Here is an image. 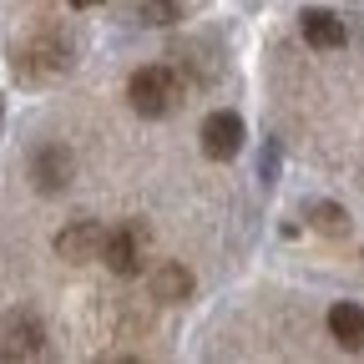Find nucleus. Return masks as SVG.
<instances>
[{"instance_id":"nucleus-2","label":"nucleus","mask_w":364,"mask_h":364,"mask_svg":"<svg viewBox=\"0 0 364 364\" xmlns=\"http://www.w3.org/2000/svg\"><path fill=\"white\" fill-rule=\"evenodd\" d=\"M152 258V233L142 223H122V228H107V248H102V263L112 273H122V279H132V273H142Z\"/></svg>"},{"instance_id":"nucleus-5","label":"nucleus","mask_w":364,"mask_h":364,"mask_svg":"<svg viewBox=\"0 0 364 364\" xmlns=\"http://www.w3.org/2000/svg\"><path fill=\"white\" fill-rule=\"evenodd\" d=\"M102 248H107V228L97 218H76L56 233V253L66 263H91V258H102Z\"/></svg>"},{"instance_id":"nucleus-7","label":"nucleus","mask_w":364,"mask_h":364,"mask_svg":"<svg viewBox=\"0 0 364 364\" xmlns=\"http://www.w3.org/2000/svg\"><path fill=\"white\" fill-rule=\"evenodd\" d=\"M71 172H76V162H71V152L61 142H46V147L31 152V182L41 193H61L71 182Z\"/></svg>"},{"instance_id":"nucleus-15","label":"nucleus","mask_w":364,"mask_h":364,"mask_svg":"<svg viewBox=\"0 0 364 364\" xmlns=\"http://www.w3.org/2000/svg\"><path fill=\"white\" fill-rule=\"evenodd\" d=\"M0 127H6V97H0Z\"/></svg>"},{"instance_id":"nucleus-12","label":"nucleus","mask_w":364,"mask_h":364,"mask_svg":"<svg viewBox=\"0 0 364 364\" xmlns=\"http://www.w3.org/2000/svg\"><path fill=\"white\" fill-rule=\"evenodd\" d=\"M142 21L147 26H172L177 21V0H142Z\"/></svg>"},{"instance_id":"nucleus-9","label":"nucleus","mask_w":364,"mask_h":364,"mask_svg":"<svg viewBox=\"0 0 364 364\" xmlns=\"http://www.w3.org/2000/svg\"><path fill=\"white\" fill-rule=\"evenodd\" d=\"M329 334L339 339V349L364 354V309L359 304H334L329 309Z\"/></svg>"},{"instance_id":"nucleus-1","label":"nucleus","mask_w":364,"mask_h":364,"mask_svg":"<svg viewBox=\"0 0 364 364\" xmlns=\"http://www.w3.org/2000/svg\"><path fill=\"white\" fill-rule=\"evenodd\" d=\"M188 97V81H182L172 66H136L127 81V102L136 117H172Z\"/></svg>"},{"instance_id":"nucleus-11","label":"nucleus","mask_w":364,"mask_h":364,"mask_svg":"<svg viewBox=\"0 0 364 364\" xmlns=\"http://www.w3.org/2000/svg\"><path fill=\"white\" fill-rule=\"evenodd\" d=\"M304 218H309V228L314 233H324V238H344L349 233V218H344V208L339 203H304Z\"/></svg>"},{"instance_id":"nucleus-10","label":"nucleus","mask_w":364,"mask_h":364,"mask_svg":"<svg viewBox=\"0 0 364 364\" xmlns=\"http://www.w3.org/2000/svg\"><path fill=\"white\" fill-rule=\"evenodd\" d=\"M188 294H193V273L182 263H157L152 268V299L157 304H182Z\"/></svg>"},{"instance_id":"nucleus-14","label":"nucleus","mask_w":364,"mask_h":364,"mask_svg":"<svg viewBox=\"0 0 364 364\" xmlns=\"http://www.w3.org/2000/svg\"><path fill=\"white\" fill-rule=\"evenodd\" d=\"M66 6H76V11H86V6H97V0H66Z\"/></svg>"},{"instance_id":"nucleus-8","label":"nucleus","mask_w":364,"mask_h":364,"mask_svg":"<svg viewBox=\"0 0 364 364\" xmlns=\"http://www.w3.org/2000/svg\"><path fill=\"white\" fill-rule=\"evenodd\" d=\"M299 31H304V41L314 46V51H339V46L349 41V26L334 11H318V6L299 16Z\"/></svg>"},{"instance_id":"nucleus-13","label":"nucleus","mask_w":364,"mask_h":364,"mask_svg":"<svg viewBox=\"0 0 364 364\" xmlns=\"http://www.w3.org/2000/svg\"><path fill=\"white\" fill-rule=\"evenodd\" d=\"M279 162H284V152H279V142L268 136V142H263V157H258V177L273 182V177H279Z\"/></svg>"},{"instance_id":"nucleus-6","label":"nucleus","mask_w":364,"mask_h":364,"mask_svg":"<svg viewBox=\"0 0 364 364\" xmlns=\"http://www.w3.org/2000/svg\"><path fill=\"white\" fill-rule=\"evenodd\" d=\"M203 152L213 162H233L243 152V117L238 112H213L203 122Z\"/></svg>"},{"instance_id":"nucleus-3","label":"nucleus","mask_w":364,"mask_h":364,"mask_svg":"<svg viewBox=\"0 0 364 364\" xmlns=\"http://www.w3.org/2000/svg\"><path fill=\"white\" fill-rule=\"evenodd\" d=\"M71 66V41L61 31H41L16 51V71L21 76H56Z\"/></svg>"},{"instance_id":"nucleus-4","label":"nucleus","mask_w":364,"mask_h":364,"mask_svg":"<svg viewBox=\"0 0 364 364\" xmlns=\"http://www.w3.org/2000/svg\"><path fill=\"white\" fill-rule=\"evenodd\" d=\"M46 354V329L36 314H11L6 324H0V359H36Z\"/></svg>"}]
</instances>
